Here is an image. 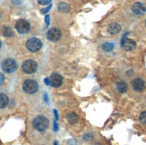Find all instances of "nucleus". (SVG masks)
Instances as JSON below:
<instances>
[{"label": "nucleus", "mask_w": 146, "mask_h": 145, "mask_svg": "<svg viewBox=\"0 0 146 145\" xmlns=\"http://www.w3.org/2000/svg\"><path fill=\"white\" fill-rule=\"evenodd\" d=\"M50 80V84L51 86L55 87V88H58L62 84V76L58 73H53L51 76L49 78Z\"/></svg>", "instance_id": "nucleus-10"}, {"label": "nucleus", "mask_w": 146, "mask_h": 145, "mask_svg": "<svg viewBox=\"0 0 146 145\" xmlns=\"http://www.w3.org/2000/svg\"><path fill=\"white\" fill-rule=\"evenodd\" d=\"M145 24H146V21H145Z\"/></svg>", "instance_id": "nucleus-29"}, {"label": "nucleus", "mask_w": 146, "mask_h": 145, "mask_svg": "<svg viewBox=\"0 0 146 145\" xmlns=\"http://www.w3.org/2000/svg\"><path fill=\"white\" fill-rule=\"evenodd\" d=\"M67 120L71 124H75L78 121V116L74 114V113H71V114H69L67 116Z\"/></svg>", "instance_id": "nucleus-16"}, {"label": "nucleus", "mask_w": 146, "mask_h": 145, "mask_svg": "<svg viewBox=\"0 0 146 145\" xmlns=\"http://www.w3.org/2000/svg\"><path fill=\"white\" fill-rule=\"evenodd\" d=\"M8 104V98L4 93H0V109H4Z\"/></svg>", "instance_id": "nucleus-13"}, {"label": "nucleus", "mask_w": 146, "mask_h": 145, "mask_svg": "<svg viewBox=\"0 0 146 145\" xmlns=\"http://www.w3.org/2000/svg\"><path fill=\"white\" fill-rule=\"evenodd\" d=\"M33 126L36 130L38 131H44L46 130L48 126V118L45 117H37L34 120H33Z\"/></svg>", "instance_id": "nucleus-1"}, {"label": "nucleus", "mask_w": 146, "mask_h": 145, "mask_svg": "<svg viewBox=\"0 0 146 145\" xmlns=\"http://www.w3.org/2000/svg\"><path fill=\"white\" fill-rule=\"evenodd\" d=\"M39 1V3L40 5H48L50 4V2L52 1V0H38Z\"/></svg>", "instance_id": "nucleus-20"}, {"label": "nucleus", "mask_w": 146, "mask_h": 145, "mask_svg": "<svg viewBox=\"0 0 146 145\" xmlns=\"http://www.w3.org/2000/svg\"><path fill=\"white\" fill-rule=\"evenodd\" d=\"M140 120H141L142 123H143V124H146V111L143 112L142 114H141V116H140Z\"/></svg>", "instance_id": "nucleus-19"}, {"label": "nucleus", "mask_w": 146, "mask_h": 145, "mask_svg": "<svg viewBox=\"0 0 146 145\" xmlns=\"http://www.w3.org/2000/svg\"><path fill=\"white\" fill-rule=\"evenodd\" d=\"M1 45H2V43H1V40H0V48H1Z\"/></svg>", "instance_id": "nucleus-27"}, {"label": "nucleus", "mask_w": 146, "mask_h": 145, "mask_svg": "<svg viewBox=\"0 0 146 145\" xmlns=\"http://www.w3.org/2000/svg\"><path fill=\"white\" fill-rule=\"evenodd\" d=\"M37 63L33 60H26L23 63V66H22V69L23 71L25 73H28V74H31V73H33L36 72L37 70Z\"/></svg>", "instance_id": "nucleus-5"}, {"label": "nucleus", "mask_w": 146, "mask_h": 145, "mask_svg": "<svg viewBox=\"0 0 146 145\" xmlns=\"http://www.w3.org/2000/svg\"><path fill=\"white\" fill-rule=\"evenodd\" d=\"M120 30H121V26L118 23H111L108 27V31L110 34H117L120 31Z\"/></svg>", "instance_id": "nucleus-12"}, {"label": "nucleus", "mask_w": 146, "mask_h": 145, "mask_svg": "<svg viewBox=\"0 0 146 145\" xmlns=\"http://www.w3.org/2000/svg\"><path fill=\"white\" fill-rule=\"evenodd\" d=\"M15 28L18 32L23 33V34L27 33L30 30V23L27 21L23 20V19H20V20L17 21L15 24Z\"/></svg>", "instance_id": "nucleus-6"}, {"label": "nucleus", "mask_w": 146, "mask_h": 145, "mask_svg": "<svg viewBox=\"0 0 146 145\" xmlns=\"http://www.w3.org/2000/svg\"><path fill=\"white\" fill-rule=\"evenodd\" d=\"M47 37L49 40L51 41H56L58 40L60 38H61V32L58 29L56 28H52V29H49L48 33H47Z\"/></svg>", "instance_id": "nucleus-7"}, {"label": "nucleus", "mask_w": 146, "mask_h": 145, "mask_svg": "<svg viewBox=\"0 0 146 145\" xmlns=\"http://www.w3.org/2000/svg\"><path fill=\"white\" fill-rule=\"evenodd\" d=\"M23 89L26 93L33 94V93H34V92H36L38 91V89H39V85H38L36 81L29 79V80H26L23 83Z\"/></svg>", "instance_id": "nucleus-2"}, {"label": "nucleus", "mask_w": 146, "mask_h": 145, "mask_svg": "<svg viewBox=\"0 0 146 145\" xmlns=\"http://www.w3.org/2000/svg\"><path fill=\"white\" fill-rule=\"evenodd\" d=\"M55 145H58V142H55Z\"/></svg>", "instance_id": "nucleus-28"}, {"label": "nucleus", "mask_w": 146, "mask_h": 145, "mask_svg": "<svg viewBox=\"0 0 146 145\" xmlns=\"http://www.w3.org/2000/svg\"><path fill=\"white\" fill-rule=\"evenodd\" d=\"M4 81H5V77H4V75H3V73H0V85H2V84H3Z\"/></svg>", "instance_id": "nucleus-22"}, {"label": "nucleus", "mask_w": 146, "mask_h": 145, "mask_svg": "<svg viewBox=\"0 0 146 145\" xmlns=\"http://www.w3.org/2000/svg\"><path fill=\"white\" fill-rule=\"evenodd\" d=\"M16 68H17L16 62L12 58L5 59L2 63V69L5 73H14L16 70Z\"/></svg>", "instance_id": "nucleus-4"}, {"label": "nucleus", "mask_w": 146, "mask_h": 145, "mask_svg": "<svg viewBox=\"0 0 146 145\" xmlns=\"http://www.w3.org/2000/svg\"><path fill=\"white\" fill-rule=\"evenodd\" d=\"M54 130L55 131H58V124H56V122L54 123Z\"/></svg>", "instance_id": "nucleus-26"}, {"label": "nucleus", "mask_w": 146, "mask_h": 145, "mask_svg": "<svg viewBox=\"0 0 146 145\" xmlns=\"http://www.w3.org/2000/svg\"><path fill=\"white\" fill-rule=\"evenodd\" d=\"M114 48V44L113 43H110V42H107V43H104L102 45V48L105 50V51H110L112 50Z\"/></svg>", "instance_id": "nucleus-18"}, {"label": "nucleus", "mask_w": 146, "mask_h": 145, "mask_svg": "<svg viewBox=\"0 0 146 145\" xmlns=\"http://www.w3.org/2000/svg\"><path fill=\"white\" fill-rule=\"evenodd\" d=\"M45 22H46L47 26H48V24H49V15H46V17H45Z\"/></svg>", "instance_id": "nucleus-24"}, {"label": "nucleus", "mask_w": 146, "mask_h": 145, "mask_svg": "<svg viewBox=\"0 0 146 145\" xmlns=\"http://www.w3.org/2000/svg\"><path fill=\"white\" fill-rule=\"evenodd\" d=\"M12 1H13V3L15 4V5H20V4L23 3V0H12Z\"/></svg>", "instance_id": "nucleus-23"}, {"label": "nucleus", "mask_w": 146, "mask_h": 145, "mask_svg": "<svg viewBox=\"0 0 146 145\" xmlns=\"http://www.w3.org/2000/svg\"><path fill=\"white\" fill-rule=\"evenodd\" d=\"M121 46L123 47L124 49L127 50V51H131V50L135 48L136 44H135V42L133 40L124 38V39L122 40V41H121Z\"/></svg>", "instance_id": "nucleus-8"}, {"label": "nucleus", "mask_w": 146, "mask_h": 145, "mask_svg": "<svg viewBox=\"0 0 146 145\" xmlns=\"http://www.w3.org/2000/svg\"><path fill=\"white\" fill-rule=\"evenodd\" d=\"M42 46V43L40 40L37 39V38H31L26 42V48L31 52H36L40 50Z\"/></svg>", "instance_id": "nucleus-3"}, {"label": "nucleus", "mask_w": 146, "mask_h": 145, "mask_svg": "<svg viewBox=\"0 0 146 145\" xmlns=\"http://www.w3.org/2000/svg\"><path fill=\"white\" fill-rule=\"evenodd\" d=\"M2 33L5 37H7V38L12 37L13 35H14V32H13L12 29L9 27H4L2 30Z\"/></svg>", "instance_id": "nucleus-15"}, {"label": "nucleus", "mask_w": 146, "mask_h": 145, "mask_svg": "<svg viewBox=\"0 0 146 145\" xmlns=\"http://www.w3.org/2000/svg\"><path fill=\"white\" fill-rule=\"evenodd\" d=\"M117 91L120 93H125L126 91H127V85H126L125 81H119V83L117 84Z\"/></svg>", "instance_id": "nucleus-14"}, {"label": "nucleus", "mask_w": 146, "mask_h": 145, "mask_svg": "<svg viewBox=\"0 0 146 145\" xmlns=\"http://www.w3.org/2000/svg\"><path fill=\"white\" fill-rule=\"evenodd\" d=\"M51 6H52L51 5H49L48 6V7H46L45 9H42V10L40 11V12H41V14H46V13H48V12L50 10V8H51Z\"/></svg>", "instance_id": "nucleus-21"}, {"label": "nucleus", "mask_w": 146, "mask_h": 145, "mask_svg": "<svg viewBox=\"0 0 146 145\" xmlns=\"http://www.w3.org/2000/svg\"><path fill=\"white\" fill-rule=\"evenodd\" d=\"M44 81H45V83L47 85H51V84H50V80L48 78H46L45 80H44Z\"/></svg>", "instance_id": "nucleus-25"}, {"label": "nucleus", "mask_w": 146, "mask_h": 145, "mask_svg": "<svg viewBox=\"0 0 146 145\" xmlns=\"http://www.w3.org/2000/svg\"><path fill=\"white\" fill-rule=\"evenodd\" d=\"M132 11L136 15H143L146 13V8L142 3H135L132 6Z\"/></svg>", "instance_id": "nucleus-9"}, {"label": "nucleus", "mask_w": 146, "mask_h": 145, "mask_svg": "<svg viewBox=\"0 0 146 145\" xmlns=\"http://www.w3.org/2000/svg\"><path fill=\"white\" fill-rule=\"evenodd\" d=\"M58 10L62 11V12H65V13H67L69 11V5L66 3H60L58 5Z\"/></svg>", "instance_id": "nucleus-17"}, {"label": "nucleus", "mask_w": 146, "mask_h": 145, "mask_svg": "<svg viewBox=\"0 0 146 145\" xmlns=\"http://www.w3.org/2000/svg\"><path fill=\"white\" fill-rule=\"evenodd\" d=\"M132 86L134 88V90L136 91H142L144 87H145V83L143 79L141 78H135L134 81H132Z\"/></svg>", "instance_id": "nucleus-11"}]
</instances>
